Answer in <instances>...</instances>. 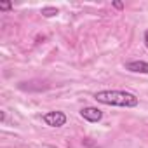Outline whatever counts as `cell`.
Segmentation results:
<instances>
[{"instance_id": "obj_1", "label": "cell", "mask_w": 148, "mask_h": 148, "mask_svg": "<svg viewBox=\"0 0 148 148\" xmlns=\"http://www.w3.org/2000/svg\"><path fill=\"white\" fill-rule=\"evenodd\" d=\"M94 99L101 105H108V106H120V108H134L138 106L139 99L129 92V91H119V89H105V91H98L94 94Z\"/></svg>"}, {"instance_id": "obj_2", "label": "cell", "mask_w": 148, "mask_h": 148, "mask_svg": "<svg viewBox=\"0 0 148 148\" xmlns=\"http://www.w3.org/2000/svg\"><path fill=\"white\" fill-rule=\"evenodd\" d=\"M42 120L45 122V125L49 127H63L66 124V115L59 110H54V112H47L42 115Z\"/></svg>"}, {"instance_id": "obj_3", "label": "cell", "mask_w": 148, "mask_h": 148, "mask_svg": "<svg viewBox=\"0 0 148 148\" xmlns=\"http://www.w3.org/2000/svg\"><path fill=\"white\" fill-rule=\"evenodd\" d=\"M80 115L87 120V122H99L103 119V112L99 108H94V106H86L80 110Z\"/></svg>"}, {"instance_id": "obj_4", "label": "cell", "mask_w": 148, "mask_h": 148, "mask_svg": "<svg viewBox=\"0 0 148 148\" xmlns=\"http://www.w3.org/2000/svg\"><path fill=\"white\" fill-rule=\"evenodd\" d=\"M125 70L132 71V73H148V63L136 59V61H127L125 63Z\"/></svg>"}, {"instance_id": "obj_5", "label": "cell", "mask_w": 148, "mask_h": 148, "mask_svg": "<svg viewBox=\"0 0 148 148\" xmlns=\"http://www.w3.org/2000/svg\"><path fill=\"white\" fill-rule=\"evenodd\" d=\"M40 12H42V16H44V18H52V16H56L59 11H58L56 7H42V11H40Z\"/></svg>"}, {"instance_id": "obj_6", "label": "cell", "mask_w": 148, "mask_h": 148, "mask_svg": "<svg viewBox=\"0 0 148 148\" xmlns=\"http://www.w3.org/2000/svg\"><path fill=\"white\" fill-rule=\"evenodd\" d=\"M9 9H12L11 2H0V11H9Z\"/></svg>"}, {"instance_id": "obj_7", "label": "cell", "mask_w": 148, "mask_h": 148, "mask_svg": "<svg viewBox=\"0 0 148 148\" xmlns=\"http://www.w3.org/2000/svg\"><path fill=\"white\" fill-rule=\"evenodd\" d=\"M143 42H145V45H146V49H148V30H146L145 35H143Z\"/></svg>"}, {"instance_id": "obj_8", "label": "cell", "mask_w": 148, "mask_h": 148, "mask_svg": "<svg viewBox=\"0 0 148 148\" xmlns=\"http://www.w3.org/2000/svg\"><path fill=\"white\" fill-rule=\"evenodd\" d=\"M113 7H115V9H122L124 4H122V2H113Z\"/></svg>"}, {"instance_id": "obj_9", "label": "cell", "mask_w": 148, "mask_h": 148, "mask_svg": "<svg viewBox=\"0 0 148 148\" xmlns=\"http://www.w3.org/2000/svg\"><path fill=\"white\" fill-rule=\"evenodd\" d=\"M5 120V112H0V122Z\"/></svg>"}]
</instances>
